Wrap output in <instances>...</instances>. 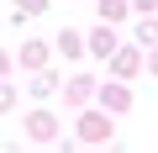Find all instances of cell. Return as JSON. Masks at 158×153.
Listing matches in <instances>:
<instances>
[{
	"mask_svg": "<svg viewBox=\"0 0 158 153\" xmlns=\"http://www.w3.org/2000/svg\"><path fill=\"white\" fill-rule=\"evenodd\" d=\"M90 53H95V58H111V53H116V32H111V21L90 32Z\"/></svg>",
	"mask_w": 158,
	"mask_h": 153,
	"instance_id": "7a4b0ae2",
	"label": "cell"
},
{
	"mask_svg": "<svg viewBox=\"0 0 158 153\" xmlns=\"http://www.w3.org/2000/svg\"><path fill=\"white\" fill-rule=\"evenodd\" d=\"M90 90H95V79H85V74H79V79H69V90H63V95H69V106H85V100H90Z\"/></svg>",
	"mask_w": 158,
	"mask_h": 153,
	"instance_id": "8992f818",
	"label": "cell"
},
{
	"mask_svg": "<svg viewBox=\"0 0 158 153\" xmlns=\"http://www.w3.org/2000/svg\"><path fill=\"white\" fill-rule=\"evenodd\" d=\"M100 106H106V111H127V106H132V90H127V85H100Z\"/></svg>",
	"mask_w": 158,
	"mask_h": 153,
	"instance_id": "3957f363",
	"label": "cell"
},
{
	"mask_svg": "<svg viewBox=\"0 0 158 153\" xmlns=\"http://www.w3.org/2000/svg\"><path fill=\"white\" fill-rule=\"evenodd\" d=\"M127 11H132V0H100V21H127Z\"/></svg>",
	"mask_w": 158,
	"mask_h": 153,
	"instance_id": "52a82bcc",
	"label": "cell"
},
{
	"mask_svg": "<svg viewBox=\"0 0 158 153\" xmlns=\"http://www.w3.org/2000/svg\"><path fill=\"white\" fill-rule=\"evenodd\" d=\"M27 137H32V142H53V137H58V121H53L48 111H32V116H27Z\"/></svg>",
	"mask_w": 158,
	"mask_h": 153,
	"instance_id": "6da1fadb",
	"label": "cell"
},
{
	"mask_svg": "<svg viewBox=\"0 0 158 153\" xmlns=\"http://www.w3.org/2000/svg\"><path fill=\"white\" fill-rule=\"evenodd\" d=\"M111 58H116V74H137V48H121Z\"/></svg>",
	"mask_w": 158,
	"mask_h": 153,
	"instance_id": "ba28073f",
	"label": "cell"
},
{
	"mask_svg": "<svg viewBox=\"0 0 158 153\" xmlns=\"http://www.w3.org/2000/svg\"><path fill=\"white\" fill-rule=\"evenodd\" d=\"M58 53H63V58H79V53H85V37H79L74 27H63V32H58Z\"/></svg>",
	"mask_w": 158,
	"mask_h": 153,
	"instance_id": "5b68a950",
	"label": "cell"
},
{
	"mask_svg": "<svg viewBox=\"0 0 158 153\" xmlns=\"http://www.w3.org/2000/svg\"><path fill=\"white\" fill-rule=\"evenodd\" d=\"M48 6H53V0H21V6H16V16H42Z\"/></svg>",
	"mask_w": 158,
	"mask_h": 153,
	"instance_id": "8fae6325",
	"label": "cell"
},
{
	"mask_svg": "<svg viewBox=\"0 0 158 153\" xmlns=\"http://www.w3.org/2000/svg\"><path fill=\"white\" fill-rule=\"evenodd\" d=\"M0 74H6V53H0Z\"/></svg>",
	"mask_w": 158,
	"mask_h": 153,
	"instance_id": "2e32d148",
	"label": "cell"
},
{
	"mask_svg": "<svg viewBox=\"0 0 158 153\" xmlns=\"http://www.w3.org/2000/svg\"><path fill=\"white\" fill-rule=\"evenodd\" d=\"M137 42H148V48L158 42V16H153V21H137Z\"/></svg>",
	"mask_w": 158,
	"mask_h": 153,
	"instance_id": "30bf717a",
	"label": "cell"
},
{
	"mask_svg": "<svg viewBox=\"0 0 158 153\" xmlns=\"http://www.w3.org/2000/svg\"><path fill=\"white\" fill-rule=\"evenodd\" d=\"M148 63H153V74H158V48H153V58H148Z\"/></svg>",
	"mask_w": 158,
	"mask_h": 153,
	"instance_id": "9a60e30c",
	"label": "cell"
},
{
	"mask_svg": "<svg viewBox=\"0 0 158 153\" xmlns=\"http://www.w3.org/2000/svg\"><path fill=\"white\" fill-rule=\"evenodd\" d=\"M158 6V0H132V11H153Z\"/></svg>",
	"mask_w": 158,
	"mask_h": 153,
	"instance_id": "5bb4252c",
	"label": "cell"
},
{
	"mask_svg": "<svg viewBox=\"0 0 158 153\" xmlns=\"http://www.w3.org/2000/svg\"><path fill=\"white\" fill-rule=\"evenodd\" d=\"M53 85H58L53 74H37V85H32V95H53Z\"/></svg>",
	"mask_w": 158,
	"mask_h": 153,
	"instance_id": "7c38bea8",
	"label": "cell"
},
{
	"mask_svg": "<svg viewBox=\"0 0 158 153\" xmlns=\"http://www.w3.org/2000/svg\"><path fill=\"white\" fill-rule=\"evenodd\" d=\"M11 106H16V90H11V85H0V111H11Z\"/></svg>",
	"mask_w": 158,
	"mask_h": 153,
	"instance_id": "4fadbf2b",
	"label": "cell"
},
{
	"mask_svg": "<svg viewBox=\"0 0 158 153\" xmlns=\"http://www.w3.org/2000/svg\"><path fill=\"white\" fill-rule=\"evenodd\" d=\"M21 63H27V69H42V63H48V53L32 42V48H21Z\"/></svg>",
	"mask_w": 158,
	"mask_h": 153,
	"instance_id": "9c48e42d",
	"label": "cell"
},
{
	"mask_svg": "<svg viewBox=\"0 0 158 153\" xmlns=\"http://www.w3.org/2000/svg\"><path fill=\"white\" fill-rule=\"evenodd\" d=\"M79 137H85V142H106L111 137V121L106 116H85V121H79Z\"/></svg>",
	"mask_w": 158,
	"mask_h": 153,
	"instance_id": "277c9868",
	"label": "cell"
}]
</instances>
